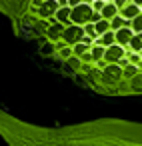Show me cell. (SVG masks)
<instances>
[{
  "label": "cell",
  "instance_id": "cell-1",
  "mask_svg": "<svg viewBox=\"0 0 142 146\" xmlns=\"http://www.w3.org/2000/svg\"><path fill=\"white\" fill-rule=\"evenodd\" d=\"M64 40H68V42H82L84 40V30H80V28H76V26H72V28H66L64 30Z\"/></svg>",
  "mask_w": 142,
  "mask_h": 146
},
{
  "label": "cell",
  "instance_id": "cell-9",
  "mask_svg": "<svg viewBox=\"0 0 142 146\" xmlns=\"http://www.w3.org/2000/svg\"><path fill=\"white\" fill-rule=\"evenodd\" d=\"M56 14H58V20H62V22H64V20L70 16V8H68V6H64V8H58V12H56Z\"/></svg>",
  "mask_w": 142,
  "mask_h": 146
},
{
  "label": "cell",
  "instance_id": "cell-6",
  "mask_svg": "<svg viewBox=\"0 0 142 146\" xmlns=\"http://www.w3.org/2000/svg\"><path fill=\"white\" fill-rule=\"evenodd\" d=\"M122 52H124V50H122L120 46H112V48H108V50H106V62H116V60L120 58Z\"/></svg>",
  "mask_w": 142,
  "mask_h": 146
},
{
  "label": "cell",
  "instance_id": "cell-3",
  "mask_svg": "<svg viewBox=\"0 0 142 146\" xmlns=\"http://www.w3.org/2000/svg\"><path fill=\"white\" fill-rule=\"evenodd\" d=\"M130 40H132V32H130V28H120V30L116 32V42H118V44L128 46Z\"/></svg>",
  "mask_w": 142,
  "mask_h": 146
},
{
  "label": "cell",
  "instance_id": "cell-12",
  "mask_svg": "<svg viewBox=\"0 0 142 146\" xmlns=\"http://www.w3.org/2000/svg\"><path fill=\"white\" fill-rule=\"evenodd\" d=\"M84 2V0H68V6H72V8H76V6H80Z\"/></svg>",
  "mask_w": 142,
  "mask_h": 146
},
{
  "label": "cell",
  "instance_id": "cell-4",
  "mask_svg": "<svg viewBox=\"0 0 142 146\" xmlns=\"http://www.w3.org/2000/svg\"><path fill=\"white\" fill-rule=\"evenodd\" d=\"M100 16H102V20H108V22H110L112 18H116V16H118V8H116V6L110 2V4H106V6L102 8Z\"/></svg>",
  "mask_w": 142,
  "mask_h": 146
},
{
  "label": "cell",
  "instance_id": "cell-2",
  "mask_svg": "<svg viewBox=\"0 0 142 146\" xmlns=\"http://www.w3.org/2000/svg\"><path fill=\"white\" fill-rule=\"evenodd\" d=\"M142 14V10L138 8V6H134V4H126L122 10H120V16H124L126 20H134L136 16H140Z\"/></svg>",
  "mask_w": 142,
  "mask_h": 146
},
{
  "label": "cell",
  "instance_id": "cell-10",
  "mask_svg": "<svg viewBox=\"0 0 142 146\" xmlns=\"http://www.w3.org/2000/svg\"><path fill=\"white\" fill-rule=\"evenodd\" d=\"M84 50H88V46H84L82 42H78V44H76V48H74V52H76V54H82Z\"/></svg>",
  "mask_w": 142,
  "mask_h": 146
},
{
  "label": "cell",
  "instance_id": "cell-7",
  "mask_svg": "<svg viewBox=\"0 0 142 146\" xmlns=\"http://www.w3.org/2000/svg\"><path fill=\"white\" fill-rule=\"evenodd\" d=\"M94 28H96V36H98V34H106V32L110 30V22H108V20H100V22L94 24Z\"/></svg>",
  "mask_w": 142,
  "mask_h": 146
},
{
  "label": "cell",
  "instance_id": "cell-8",
  "mask_svg": "<svg viewBox=\"0 0 142 146\" xmlns=\"http://www.w3.org/2000/svg\"><path fill=\"white\" fill-rule=\"evenodd\" d=\"M114 40H116V34H114L112 30H108L106 34H102V40H100V42H102L104 46H108V44H112Z\"/></svg>",
  "mask_w": 142,
  "mask_h": 146
},
{
  "label": "cell",
  "instance_id": "cell-5",
  "mask_svg": "<svg viewBox=\"0 0 142 146\" xmlns=\"http://www.w3.org/2000/svg\"><path fill=\"white\" fill-rule=\"evenodd\" d=\"M58 8H60V6H58L56 0H48V2H44V6L40 8V14H42V16H48V14H52L54 10L58 12Z\"/></svg>",
  "mask_w": 142,
  "mask_h": 146
},
{
  "label": "cell",
  "instance_id": "cell-11",
  "mask_svg": "<svg viewBox=\"0 0 142 146\" xmlns=\"http://www.w3.org/2000/svg\"><path fill=\"white\" fill-rule=\"evenodd\" d=\"M102 54H104V50H102V48H92V56H94V58H100Z\"/></svg>",
  "mask_w": 142,
  "mask_h": 146
}]
</instances>
